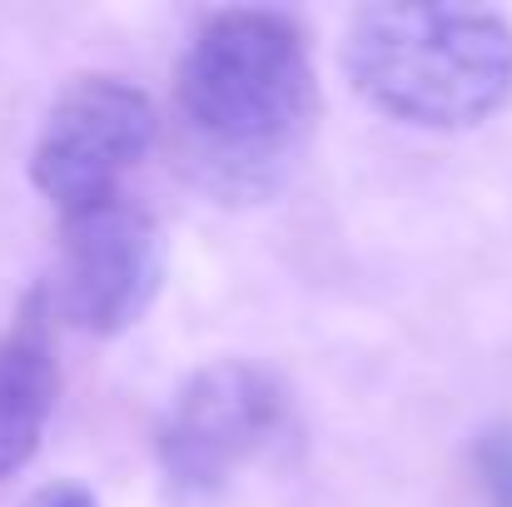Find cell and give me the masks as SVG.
I'll list each match as a JSON object with an SVG mask.
<instances>
[{"label": "cell", "instance_id": "cell-2", "mask_svg": "<svg viewBox=\"0 0 512 507\" xmlns=\"http://www.w3.org/2000/svg\"><path fill=\"white\" fill-rule=\"evenodd\" d=\"M353 90L423 130H473L512 95V30L473 5H368L348 25Z\"/></svg>", "mask_w": 512, "mask_h": 507}, {"label": "cell", "instance_id": "cell-4", "mask_svg": "<svg viewBox=\"0 0 512 507\" xmlns=\"http://www.w3.org/2000/svg\"><path fill=\"white\" fill-rule=\"evenodd\" d=\"M155 130L160 115L140 85L120 75H85L50 105L30 150V179L60 214L120 199V179L145 160Z\"/></svg>", "mask_w": 512, "mask_h": 507}, {"label": "cell", "instance_id": "cell-8", "mask_svg": "<svg viewBox=\"0 0 512 507\" xmlns=\"http://www.w3.org/2000/svg\"><path fill=\"white\" fill-rule=\"evenodd\" d=\"M25 507H100V503H95L85 488H75V483H50V488H40Z\"/></svg>", "mask_w": 512, "mask_h": 507}, {"label": "cell", "instance_id": "cell-3", "mask_svg": "<svg viewBox=\"0 0 512 507\" xmlns=\"http://www.w3.org/2000/svg\"><path fill=\"white\" fill-rule=\"evenodd\" d=\"M160 274V229L130 199L60 214V254L45 279V314L85 334H120L155 304Z\"/></svg>", "mask_w": 512, "mask_h": 507}, {"label": "cell", "instance_id": "cell-5", "mask_svg": "<svg viewBox=\"0 0 512 507\" xmlns=\"http://www.w3.org/2000/svg\"><path fill=\"white\" fill-rule=\"evenodd\" d=\"M284 423V393L264 368L214 363L184 383L160 428L165 473L184 488H214L259 458Z\"/></svg>", "mask_w": 512, "mask_h": 507}, {"label": "cell", "instance_id": "cell-7", "mask_svg": "<svg viewBox=\"0 0 512 507\" xmlns=\"http://www.w3.org/2000/svg\"><path fill=\"white\" fill-rule=\"evenodd\" d=\"M473 473H478L488 503L512 507V418L493 423V428L473 443Z\"/></svg>", "mask_w": 512, "mask_h": 507}, {"label": "cell", "instance_id": "cell-6", "mask_svg": "<svg viewBox=\"0 0 512 507\" xmlns=\"http://www.w3.org/2000/svg\"><path fill=\"white\" fill-rule=\"evenodd\" d=\"M55 403V358L35 314H25L0 338V478L25 468L40 448Z\"/></svg>", "mask_w": 512, "mask_h": 507}, {"label": "cell", "instance_id": "cell-1", "mask_svg": "<svg viewBox=\"0 0 512 507\" xmlns=\"http://www.w3.org/2000/svg\"><path fill=\"white\" fill-rule=\"evenodd\" d=\"M314 110L309 50L274 10H219L179 65L189 160L234 194L284 179L314 130Z\"/></svg>", "mask_w": 512, "mask_h": 507}]
</instances>
